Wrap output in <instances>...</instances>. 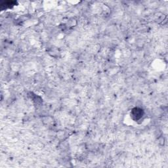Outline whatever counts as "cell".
Returning <instances> with one entry per match:
<instances>
[{"instance_id": "obj_1", "label": "cell", "mask_w": 168, "mask_h": 168, "mask_svg": "<svg viewBox=\"0 0 168 168\" xmlns=\"http://www.w3.org/2000/svg\"><path fill=\"white\" fill-rule=\"evenodd\" d=\"M131 115H132L134 119L138 120L139 119H141L142 117V115H143V112H142V110H141V109L135 108L133 110Z\"/></svg>"}]
</instances>
